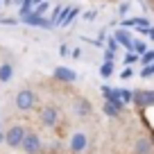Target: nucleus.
Instances as JSON below:
<instances>
[{
    "mask_svg": "<svg viewBox=\"0 0 154 154\" xmlns=\"http://www.w3.org/2000/svg\"><path fill=\"white\" fill-rule=\"evenodd\" d=\"M14 104H16L18 111H32L36 106V93L32 88H20L14 97Z\"/></svg>",
    "mask_w": 154,
    "mask_h": 154,
    "instance_id": "obj_1",
    "label": "nucleus"
},
{
    "mask_svg": "<svg viewBox=\"0 0 154 154\" xmlns=\"http://www.w3.org/2000/svg\"><path fill=\"white\" fill-rule=\"evenodd\" d=\"M25 134H27V129H25L23 125H11L9 129L5 131V143L9 145L11 149H20V145H23V140H25Z\"/></svg>",
    "mask_w": 154,
    "mask_h": 154,
    "instance_id": "obj_2",
    "label": "nucleus"
},
{
    "mask_svg": "<svg viewBox=\"0 0 154 154\" xmlns=\"http://www.w3.org/2000/svg\"><path fill=\"white\" fill-rule=\"evenodd\" d=\"M70 111H72V116H75V118L86 120L88 116L93 113V104H91V100H88V97L77 95L75 100H72V104H70Z\"/></svg>",
    "mask_w": 154,
    "mask_h": 154,
    "instance_id": "obj_3",
    "label": "nucleus"
},
{
    "mask_svg": "<svg viewBox=\"0 0 154 154\" xmlns=\"http://www.w3.org/2000/svg\"><path fill=\"white\" fill-rule=\"evenodd\" d=\"M59 106H54V104H45L43 109L38 111V120H41V125L43 127H48V129H52V127H57V122H59Z\"/></svg>",
    "mask_w": 154,
    "mask_h": 154,
    "instance_id": "obj_4",
    "label": "nucleus"
},
{
    "mask_svg": "<svg viewBox=\"0 0 154 154\" xmlns=\"http://www.w3.org/2000/svg\"><path fill=\"white\" fill-rule=\"evenodd\" d=\"M86 147H88V134L82 129L72 131L70 138H68V149L72 154H82V152H86Z\"/></svg>",
    "mask_w": 154,
    "mask_h": 154,
    "instance_id": "obj_5",
    "label": "nucleus"
},
{
    "mask_svg": "<svg viewBox=\"0 0 154 154\" xmlns=\"http://www.w3.org/2000/svg\"><path fill=\"white\" fill-rule=\"evenodd\" d=\"M20 149H23L25 154H41L43 152V140H41V136H38L36 131H27Z\"/></svg>",
    "mask_w": 154,
    "mask_h": 154,
    "instance_id": "obj_6",
    "label": "nucleus"
},
{
    "mask_svg": "<svg viewBox=\"0 0 154 154\" xmlns=\"http://www.w3.org/2000/svg\"><path fill=\"white\" fill-rule=\"evenodd\" d=\"M134 106L136 109L154 106V88H138V91H134Z\"/></svg>",
    "mask_w": 154,
    "mask_h": 154,
    "instance_id": "obj_7",
    "label": "nucleus"
},
{
    "mask_svg": "<svg viewBox=\"0 0 154 154\" xmlns=\"http://www.w3.org/2000/svg\"><path fill=\"white\" fill-rule=\"evenodd\" d=\"M25 25H32V27H43V29H52L54 27V23L50 18H45V16H41V14H36V11H29L25 18H20Z\"/></svg>",
    "mask_w": 154,
    "mask_h": 154,
    "instance_id": "obj_8",
    "label": "nucleus"
},
{
    "mask_svg": "<svg viewBox=\"0 0 154 154\" xmlns=\"http://www.w3.org/2000/svg\"><path fill=\"white\" fill-rule=\"evenodd\" d=\"M52 77L57 79V82H63V84H75L79 77H77V72L72 70V68H66V66H57L52 70Z\"/></svg>",
    "mask_w": 154,
    "mask_h": 154,
    "instance_id": "obj_9",
    "label": "nucleus"
},
{
    "mask_svg": "<svg viewBox=\"0 0 154 154\" xmlns=\"http://www.w3.org/2000/svg\"><path fill=\"white\" fill-rule=\"evenodd\" d=\"M134 154H154V140L149 136H136L134 138Z\"/></svg>",
    "mask_w": 154,
    "mask_h": 154,
    "instance_id": "obj_10",
    "label": "nucleus"
},
{
    "mask_svg": "<svg viewBox=\"0 0 154 154\" xmlns=\"http://www.w3.org/2000/svg\"><path fill=\"white\" fill-rule=\"evenodd\" d=\"M113 36L118 38V43L122 45V48H127V50H134V36H131V32L127 27H118L113 32Z\"/></svg>",
    "mask_w": 154,
    "mask_h": 154,
    "instance_id": "obj_11",
    "label": "nucleus"
},
{
    "mask_svg": "<svg viewBox=\"0 0 154 154\" xmlns=\"http://www.w3.org/2000/svg\"><path fill=\"white\" fill-rule=\"evenodd\" d=\"M100 93H102V97H104L106 102H113V104H120V106H127L125 102L118 97V91H116L113 86H109V84H102L100 86Z\"/></svg>",
    "mask_w": 154,
    "mask_h": 154,
    "instance_id": "obj_12",
    "label": "nucleus"
},
{
    "mask_svg": "<svg viewBox=\"0 0 154 154\" xmlns=\"http://www.w3.org/2000/svg\"><path fill=\"white\" fill-rule=\"evenodd\" d=\"M125 111V106H120V104H113V102H106L104 100V104H102V113L104 116H109V118H118V116Z\"/></svg>",
    "mask_w": 154,
    "mask_h": 154,
    "instance_id": "obj_13",
    "label": "nucleus"
},
{
    "mask_svg": "<svg viewBox=\"0 0 154 154\" xmlns=\"http://www.w3.org/2000/svg\"><path fill=\"white\" fill-rule=\"evenodd\" d=\"M77 16H79V9H77V7H72V9H63L61 18H59V25H61V27H68Z\"/></svg>",
    "mask_w": 154,
    "mask_h": 154,
    "instance_id": "obj_14",
    "label": "nucleus"
},
{
    "mask_svg": "<svg viewBox=\"0 0 154 154\" xmlns=\"http://www.w3.org/2000/svg\"><path fill=\"white\" fill-rule=\"evenodd\" d=\"M14 77V66H11L9 61H5V63H0V82L2 84H7Z\"/></svg>",
    "mask_w": 154,
    "mask_h": 154,
    "instance_id": "obj_15",
    "label": "nucleus"
},
{
    "mask_svg": "<svg viewBox=\"0 0 154 154\" xmlns=\"http://www.w3.org/2000/svg\"><path fill=\"white\" fill-rule=\"evenodd\" d=\"M116 91H118V97H120L125 104L134 102V91H129V88H116Z\"/></svg>",
    "mask_w": 154,
    "mask_h": 154,
    "instance_id": "obj_16",
    "label": "nucleus"
},
{
    "mask_svg": "<svg viewBox=\"0 0 154 154\" xmlns=\"http://www.w3.org/2000/svg\"><path fill=\"white\" fill-rule=\"evenodd\" d=\"M100 75L104 77V79H109L111 75H113V61H104L100 66Z\"/></svg>",
    "mask_w": 154,
    "mask_h": 154,
    "instance_id": "obj_17",
    "label": "nucleus"
},
{
    "mask_svg": "<svg viewBox=\"0 0 154 154\" xmlns=\"http://www.w3.org/2000/svg\"><path fill=\"white\" fill-rule=\"evenodd\" d=\"M136 61H140V54H136L134 50H127V54H125V66H131V63H136Z\"/></svg>",
    "mask_w": 154,
    "mask_h": 154,
    "instance_id": "obj_18",
    "label": "nucleus"
},
{
    "mask_svg": "<svg viewBox=\"0 0 154 154\" xmlns=\"http://www.w3.org/2000/svg\"><path fill=\"white\" fill-rule=\"evenodd\" d=\"M140 63H143V66H149V63H154V50H147L145 54H140Z\"/></svg>",
    "mask_w": 154,
    "mask_h": 154,
    "instance_id": "obj_19",
    "label": "nucleus"
},
{
    "mask_svg": "<svg viewBox=\"0 0 154 154\" xmlns=\"http://www.w3.org/2000/svg\"><path fill=\"white\" fill-rule=\"evenodd\" d=\"M134 52L136 54H145L147 52V45H145L143 41H134Z\"/></svg>",
    "mask_w": 154,
    "mask_h": 154,
    "instance_id": "obj_20",
    "label": "nucleus"
},
{
    "mask_svg": "<svg viewBox=\"0 0 154 154\" xmlns=\"http://www.w3.org/2000/svg\"><path fill=\"white\" fill-rule=\"evenodd\" d=\"M140 77H154V63H149V66H143V70H140Z\"/></svg>",
    "mask_w": 154,
    "mask_h": 154,
    "instance_id": "obj_21",
    "label": "nucleus"
},
{
    "mask_svg": "<svg viewBox=\"0 0 154 154\" xmlns=\"http://www.w3.org/2000/svg\"><path fill=\"white\" fill-rule=\"evenodd\" d=\"M118 38L116 36H111V38H106V50H111V52H116V50H118Z\"/></svg>",
    "mask_w": 154,
    "mask_h": 154,
    "instance_id": "obj_22",
    "label": "nucleus"
},
{
    "mask_svg": "<svg viewBox=\"0 0 154 154\" xmlns=\"http://www.w3.org/2000/svg\"><path fill=\"white\" fill-rule=\"evenodd\" d=\"M48 7H50V2H45V0H43V2H38V5H36V9H34V11H36V14H41V16H43L45 11H48Z\"/></svg>",
    "mask_w": 154,
    "mask_h": 154,
    "instance_id": "obj_23",
    "label": "nucleus"
},
{
    "mask_svg": "<svg viewBox=\"0 0 154 154\" xmlns=\"http://www.w3.org/2000/svg\"><path fill=\"white\" fill-rule=\"evenodd\" d=\"M129 9H131V5H129V2H120V5H118V14H120V16H125Z\"/></svg>",
    "mask_w": 154,
    "mask_h": 154,
    "instance_id": "obj_24",
    "label": "nucleus"
},
{
    "mask_svg": "<svg viewBox=\"0 0 154 154\" xmlns=\"http://www.w3.org/2000/svg\"><path fill=\"white\" fill-rule=\"evenodd\" d=\"M120 77H122V79H129V77H134V70H131V66H125V68H122Z\"/></svg>",
    "mask_w": 154,
    "mask_h": 154,
    "instance_id": "obj_25",
    "label": "nucleus"
},
{
    "mask_svg": "<svg viewBox=\"0 0 154 154\" xmlns=\"http://www.w3.org/2000/svg\"><path fill=\"white\" fill-rule=\"evenodd\" d=\"M116 59V52H111V50H104V61H113Z\"/></svg>",
    "mask_w": 154,
    "mask_h": 154,
    "instance_id": "obj_26",
    "label": "nucleus"
},
{
    "mask_svg": "<svg viewBox=\"0 0 154 154\" xmlns=\"http://www.w3.org/2000/svg\"><path fill=\"white\" fill-rule=\"evenodd\" d=\"M95 16H97V11H86V14H84V18H86V20H93V18H95Z\"/></svg>",
    "mask_w": 154,
    "mask_h": 154,
    "instance_id": "obj_27",
    "label": "nucleus"
},
{
    "mask_svg": "<svg viewBox=\"0 0 154 154\" xmlns=\"http://www.w3.org/2000/svg\"><path fill=\"white\" fill-rule=\"evenodd\" d=\"M0 23H2V25H16L18 20H16V18H2Z\"/></svg>",
    "mask_w": 154,
    "mask_h": 154,
    "instance_id": "obj_28",
    "label": "nucleus"
},
{
    "mask_svg": "<svg viewBox=\"0 0 154 154\" xmlns=\"http://www.w3.org/2000/svg\"><path fill=\"white\" fill-rule=\"evenodd\" d=\"M72 59H82V50H79V48L72 50Z\"/></svg>",
    "mask_w": 154,
    "mask_h": 154,
    "instance_id": "obj_29",
    "label": "nucleus"
},
{
    "mask_svg": "<svg viewBox=\"0 0 154 154\" xmlns=\"http://www.w3.org/2000/svg\"><path fill=\"white\" fill-rule=\"evenodd\" d=\"M59 54H68V45H61V48H59Z\"/></svg>",
    "mask_w": 154,
    "mask_h": 154,
    "instance_id": "obj_30",
    "label": "nucleus"
},
{
    "mask_svg": "<svg viewBox=\"0 0 154 154\" xmlns=\"http://www.w3.org/2000/svg\"><path fill=\"white\" fill-rule=\"evenodd\" d=\"M147 36H149V38L154 41V27H149V29H147Z\"/></svg>",
    "mask_w": 154,
    "mask_h": 154,
    "instance_id": "obj_31",
    "label": "nucleus"
},
{
    "mask_svg": "<svg viewBox=\"0 0 154 154\" xmlns=\"http://www.w3.org/2000/svg\"><path fill=\"white\" fill-rule=\"evenodd\" d=\"M149 138L154 140V127H149Z\"/></svg>",
    "mask_w": 154,
    "mask_h": 154,
    "instance_id": "obj_32",
    "label": "nucleus"
},
{
    "mask_svg": "<svg viewBox=\"0 0 154 154\" xmlns=\"http://www.w3.org/2000/svg\"><path fill=\"white\" fill-rule=\"evenodd\" d=\"M2 140H5V134H2V131H0V143H2Z\"/></svg>",
    "mask_w": 154,
    "mask_h": 154,
    "instance_id": "obj_33",
    "label": "nucleus"
},
{
    "mask_svg": "<svg viewBox=\"0 0 154 154\" xmlns=\"http://www.w3.org/2000/svg\"><path fill=\"white\" fill-rule=\"evenodd\" d=\"M5 2H7V5H11V0H5Z\"/></svg>",
    "mask_w": 154,
    "mask_h": 154,
    "instance_id": "obj_34",
    "label": "nucleus"
},
{
    "mask_svg": "<svg viewBox=\"0 0 154 154\" xmlns=\"http://www.w3.org/2000/svg\"><path fill=\"white\" fill-rule=\"evenodd\" d=\"M20 2H23V0H20Z\"/></svg>",
    "mask_w": 154,
    "mask_h": 154,
    "instance_id": "obj_35",
    "label": "nucleus"
}]
</instances>
